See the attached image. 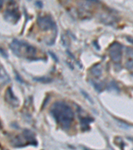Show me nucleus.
Wrapping results in <instances>:
<instances>
[{"mask_svg":"<svg viewBox=\"0 0 133 150\" xmlns=\"http://www.w3.org/2000/svg\"><path fill=\"white\" fill-rule=\"evenodd\" d=\"M50 113L63 129H69L74 120V112L68 104L64 101H56L51 107Z\"/></svg>","mask_w":133,"mask_h":150,"instance_id":"f257e3e1","label":"nucleus"},{"mask_svg":"<svg viewBox=\"0 0 133 150\" xmlns=\"http://www.w3.org/2000/svg\"><path fill=\"white\" fill-rule=\"evenodd\" d=\"M10 49L14 54L19 57H25L27 59L35 58L37 54V50L35 47L23 41L15 39L10 44Z\"/></svg>","mask_w":133,"mask_h":150,"instance_id":"f03ea898","label":"nucleus"},{"mask_svg":"<svg viewBox=\"0 0 133 150\" xmlns=\"http://www.w3.org/2000/svg\"><path fill=\"white\" fill-rule=\"evenodd\" d=\"M12 146L14 147H23L28 145L37 146V142L35 139L34 133L29 129H24L21 135H17L12 139Z\"/></svg>","mask_w":133,"mask_h":150,"instance_id":"7ed1b4c3","label":"nucleus"},{"mask_svg":"<svg viewBox=\"0 0 133 150\" xmlns=\"http://www.w3.org/2000/svg\"><path fill=\"white\" fill-rule=\"evenodd\" d=\"M37 23L41 30L43 31L56 29V24L51 16H39L37 19Z\"/></svg>","mask_w":133,"mask_h":150,"instance_id":"20e7f679","label":"nucleus"},{"mask_svg":"<svg viewBox=\"0 0 133 150\" xmlns=\"http://www.w3.org/2000/svg\"><path fill=\"white\" fill-rule=\"evenodd\" d=\"M122 46L118 42H114L109 47V55L112 61L118 64L120 62L122 59Z\"/></svg>","mask_w":133,"mask_h":150,"instance_id":"39448f33","label":"nucleus"},{"mask_svg":"<svg viewBox=\"0 0 133 150\" xmlns=\"http://www.w3.org/2000/svg\"><path fill=\"white\" fill-rule=\"evenodd\" d=\"M5 100L7 101V103L11 105L12 107L17 108L19 104L18 98L14 95L11 88H8L7 89L6 93H5Z\"/></svg>","mask_w":133,"mask_h":150,"instance_id":"423d86ee","label":"nucleus"},{"mask_svg":"<svg viewBox=\"0 0 133 150\" xmlns=\"http://www.w3.org/2000/svg\"><path fill=\"white\" fill-rule=\"evenodd\" d=\"M5 19L9 21H17L19 19V13L17 8H12L8 9L5 13Z\"/></svg>","mask_w":133,"mask_h":150,"instance_id":"0eeeda50","label":"nucleus"},{"mask_svg":"<svg viewBox=\"0 0 133 150\" xmlns=\"http://www.w3.org/2000/svg\"><path fill=\"white\" fill-rule=\"evenodd\" d=\"M79 120H80V124H81V129L83 132L87 131L90 128V124L91 122H93L94 119L91 117H88V116H81L79 115Z\"/></svg>","mask_w":133,"mask_h":150,"instance_id":"6e6552de","label":"nucleus"},{"mask_svg":"<svg viewBox=\"0 0 133 150\" xmlns=\"http://www.w3.org/2000/svg\"><path fill=\"white\" fill-rule=\"evenodd\" d=\"M11 79L8 74L7 73L2 66H1V85L4 86V85L9 83Z\"/></svg>","mask_w":133,"mask_h":150,"instance_id":"1a4fd4ad","label":"nucleus"},{"mask_svg":"<svg viewBox=\"0 0 133 150\" xmlns=\"http://www.w3.org/2000/svg\"><path fill=\"white\" fill-rule=\"evenodd\" d=\"M91 73L96 77H101V75H102V69H101V65L96 64L92 67V68L91 69Z\"/></svg>","mask_w":133,"mask_h":150,"instance_id":"9d476101","label":"nucleus"},{"mask_svg":"<svg viewBox=\"0 0 133 150\" xmlns=\"http://www.w3.org/2000/svg\"><path fill=\"white\" fill-rule=\"evenodd\" d=\"M33 79H34V80L36 81H39V82H41V83H50V82L51 81V79L49 78H47V77H35Z\"/></svg>","mask_w":133,"mask_h":150,"instance_id":"9b49d317","label":"nucleus"},{"mask_svg":"<svg viewBox=\"0 0 133 150\" xmlns=\"http://www.w3.org/2000/svg\"><path fill=\"white\" fill-rule=\"evenodd\" d=\"M92 84H93V86L95 88L98 92H101L103 90V86L101 83H95V82H92Z\"/></svg>","mask_w":133,"mask_h":150,"instance_id":"f8f14e48","label":"nucleus"},{"mask_svg":"<svg viewBox=\"0 0 133 150\" xmlns=\"http://www.w3.org/2000/svg\"><path fill=\"white\" fill-rule=\"evenodd\" d=\"M108 88H109L110 89H113V90L115 91H119V88H118V87L117 84H116V83L115 81H111L110 84L108 85Z\"/></svg>","mask_w":133,"mask_h":150,"instance_id":"ddd939ff","label":"nucleus"},{"mask_svg":"<svg viewBox=\"0 0 133 150\" xmlns=\"http://www.w3.org/2000/svg\"><path fill=\"white\" fill-rule=\"evenodd\" d=\"M81 93H82V95H83L84 98L87 99V100L89 101H90L91 103H93V101L92 100V98L89 96V94L87 93L86 91H84V90H81Z\"/></svg>","mask_w":133,"mask_h":150,"instance_id":"4468645a","label":"nucleus"},{"mask_svg":"<svg viewBox=\"0 0 133 150\" xmlns=\"http://www.w3.org/2000/svg\"><path fill=\"white\" fill-rule=\"evenodd\" d=\"M125 66L128 69H133V59H129L126 62Z\"/></svg>","mask_w":133,"mask_h":150,"instance_id":"2eb2a0df","label":"nucleus"},{"mask_svg":"<svg viewBox=\"0 0 133 150\" xmlns=\"http://www.w3.org/2000/svg\"><path fill=\"white\" fill-rule=\"evenodd\" d=\"M127 54L128 56L130 57H133V48L132 47H127V50H126Z\"/></svg>","mask_w":133,"mask_h":150,"instance_id":"dca6fc26","label":"nucleus"},{"mask_svg":"<svg viewBox=\"0 0 133 150\" xmlns=\"http://www.w3.org/2000/svg\"><path fill=\"white\" fill-rule=\"evenodd\" d=\"M49 54H50L51 56V57H53V59H54L55 61L58 62V59H57V57L56 56V55H55L52 52H49Z\"/></svg>","mask_w":133,"mask_h":150,"instance_id":"f3484780","label":"nucleus"},{"mask_svg":"<svg viewBox=\"0 0 133 150\" xmlns=\"http://www.w3.org/2000/svg\"><path fill=\"white\" fill-rule=\"evenodd\" d=\"M35 4H36V6L39 7V8H42L43 7V4L41 1H37L35 2Z\"/></svg>","mask_w":133,"mask_h":150,"instance_id":"a211bd4d","label":"nucleus"},{"mask_svg":"<svg viewBox=\"0 0 133 150\" xmlns=\"http://www.w3.org/2000/svg\"><path fill=\"white\" fill-rule=\"evenodd\" d=\"M1 55L3 57H6V58H7L8 57V55L6 54V53L5 52V51L2 49V48H1Z\"/></svg>","mask_w":133,"mask_h":150,"instance_id":"6ab92c4d","label":"nucleus"},{"mask_svg":"<svg viewBox=\"0 0 133 150\" xmlns=\"http://www.w3.org/2000/svg\"><path fill=\"white\" fill-rule=\"evenodd\" d=\"M16 79H18V81L21 82V83H23V79L21 78V77L19 76V74H16Z\"/></svg>","mask_w":133,"mask_h":150,"instance_id":"aec40b11","label":"nucleus"},{"mask_svg":"<svg viewBox=\"0 0 133 150\" xmlns=\"http://www.w3.org/2000/svg\"><path fill=\"white\" fill-rule=\"evenodd\" d=\"M127 40L129 41V42L133 43V38H127Z\"/></svg>","mask_w":133,"mask_h":150,"instance_id":"412c9836","label":"nucleus"},{"mask_svg":"<svg viewBox=\"0 0 133 150\" xmlns=\"http://www.w3.org/2000/svg\"><path fill=\"white\" fill-rule=\"evenodd\" d=\"M4 1V0H1V8H2V6H3Z\"/></svg>","mask_w":133,"mask_h":150,"instance_id":"4be33fe9","label":"nucleus"},{"mask_svg":"<svg viewBox=\"0 0 133 150\" xmlns=\"http://www.w3.org/2000/svg\"><path fill=\"white\" fill-rule=\"evenodd\" d=\"M8 1H13V0H8Z\"/></svg>","mask_w":133,"mask_h":150,"instance_id":"5701e85b","label":"nucleus"}]
</instances>
